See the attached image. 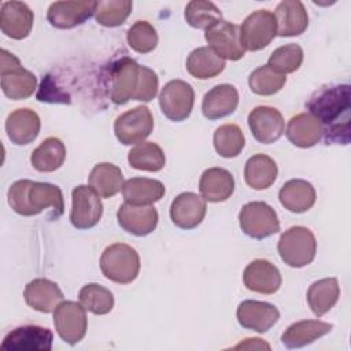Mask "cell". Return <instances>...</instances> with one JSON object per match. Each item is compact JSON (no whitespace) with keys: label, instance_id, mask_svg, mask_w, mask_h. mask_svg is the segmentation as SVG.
<instances>
[{"label":"cell","instance_id":"1","mask_svg":"<svg viewBox=\"0 0 351 351\" xmlns=\"http://www.w3.org/2000/svg\"><path fill=\"white\" fill-rule=\"evenodd\" d=\"M310 114L324 128L325 141L348 144L350 141V85L337 84L319 88L308 100Z\"/></svg>","mask_w":351,"mask_h":351},{"label":"cell","instance_id":"2","mask_svg":"<svg viewBox=\"0 0 351 351\" xmlns=\"http://www.w3.org/2000/svg\"><path fill=\"white\" fill-rule=\"evenodd\" d=\"M8 204L21 215L32 217L51 207L55 218L64 211L63 193L59 186L48 182H37L32 180L15 181L7 193Z\"/></svg>","mask_w":351,"mask_h":351},{"label":"cell","instance_id":"3","mask_svg":"<svg viewBox=\"0 0 351 351\" xmlns=\"http://www.w3.org/2000/svg\"><path fill=\"white\" fill-rule=\"evenodd\" d=\"M100 270L110 281L129 284L138 276L140 256L137 251L128 244H111L101 254Z\"/></svg>","mask_w":351,"mask_h":351},{"label":"cell","instance_id":"4","mask_svg":"<svg viewBox=\"0 0 351 351\" xmlns=\"http://www.w3.org/2000/svg\"><path fill=\"white\" fill-rule=\"evenodd\" d=\"M0 77L3 93L11 100H23L33 95L37 85L36 75L23 69L19 59L7 49L0 51Z\"/></svg>","mask_w":351,"mask_h":351},{"label":"cell","instance_id":"5","mask_svg":"<svg viewBox=\"0 0 351 351\" xmlns=\"http://www.w3.org/2000/svg\"><path fill=\"white\" fill-rule=\"evenodd\" d=\"M277 250L288 266L303 267L313 262L317 252V240L310 229L292 226L281 234Z\"/></svg>","mask_w":351,"mask_h":351},{"label":"cell","instance_id":"6","mask_svg":"<svg viewBox=\"0 0 351 351\" xmlns=\"http://www.w3.org/2000/svg\"><path fill=\"white\" fill-rule=\"evenodd\" d=\"M241 230L252 239H266L280 230V221L271 206L265 202H250L239 214Z\"/></svg>","mask_w":351,"mask_h":351},{"label":"cell","instance_id":"7","mask_svg":"<svg viewBox=\"0 0 351 351\" xmlns=\"http://www.w3.org/2000/svg\"><path fill=\"white\" fill-rule=\"evenodd\" d=\"M53 325L59 337L70 346L81 341L88 329L86 310L81 303L66 300L53 311Z\"/></svg>","mask_w":351,"mask_h":351},{"label":"cell","instance_id":"8","mask_svg":"<svg viewBox=\"0 0 351 351\" xmlns=\"http://www.w3.org/2000/svg\"><path fill=\"white\" fill-rule=\"evenodd\" d=\"M277 34L274 14L258 10L250 14L240 26L241 44L248 51H259L267 47Z\"/></svg>","mask_w":351,"mask_h":351},{"label":"cell","instance_id":"9","mask_svg":"<svg viewBox=\"0 0 351 351\" xmlns=\"http://www.w3.org/2000/svg\"><path fill=\"white\" fill-rule=\"evenodd\" d=\"M193 88L182 80L169 81L160 90L159 106L166 118L174 122L186 119L193 108Z\"/></svg>","mask_w":351,"mask_h":351},{"label":"cell","instance_id":"10","mask_svg":"<svg viewBox=\"0 0 351 351\" xmlns=\"http://www.w3.org/2000/svg\"><path fill=\"white\" fill-rule=\"evenodd\" d=\"M154 129V118L148 107L137 106L121 114L114 122V132L119 143L132 145L143 143Z\"/></svg>","mask_w":351,"mask_h":351},{"label":"cell","instance_id":"11","mask_svg":"<svg viewBox=\"0 0 351 351\" xmlns=\"http://www.w3.org/2000/svg\"><path fill=\"white\" fill-rule=\"evenodd\" d=\"M204 38L208 47L223 60H239L245 53L240 38V26L225 19L210 26L204 33Z\"/></svg>","mask_w":351,"mask_h":351},{"label":"cell","instance_id":"12","mask_svg":"<svg viewBox=\"0 0 351 351\" xmlns=\"http://www.w3.org/2000/svg\"><path fill=\"white\" fill-rule=\"evenodd\" d=\"M70 221L77 229L93 228L101 218L103 204L100 196L86 185H78L71 192Z\"/></svg>","mask_w":351,"mask_h":351},{"label":"cell","instance_id":"13","mask_svg":"<svg viewBox=\"0 0 351 351\" xmlns=\"http://www.w3.org/2000/svg\"><path fill=\"white\" fill-rule=\"evenodd\" d=\"M140 64L125 56L112 64L110 74V97L115 104H125L133 100L138 85Z\"/></svg>","mask_w":351,"mask_h":351},{"label":"cell","instance_id":"14","mask_svg":"<svg viewBox=\"0 0 351 351\" xmlns=\"http://www.w3.org/2000/svg\"><path fill=\"white\" fill-rule=\"evenodd\" d=\"M53 335L48 328L38 325H22L12 329L1 343L3 350L10 351H49Z\"/></svg>","mask_w":351,"mask_h":351},{"label":"cell","instance_id":"15","mask_svg":"<svg viewBox=\"0 0 351 351\" xmlns=\"http://www.w3.org/2000/svg\"><path fill=\"white\" fill-rule=\"evenodd\" d=\"M248 126L254 138L262 144L277 141L284 133L281 112L270 106H258L248 114Z\"/></svg>","mask_w":351,"mask_h":351},{"label":"cell","instance_id":"16","mask_svg":"<svg viewBox=\"0 0 351 351\" xmlns=\"http://www.w3.org/2000/svg\"><path fill=\"white\" fill-rule=\"evenodd\" d=\"M97 1H55L47 11L48 22L56 29H73L95 14Z\"/></svg>","mask_w":351,"mask_h":351},{"label":"cell","instance_id":"17","mask_svg":"<svg viewBox=\"0 0 351 351\" xmlns=\"http://www.w3.org/2000/svg\"><path fill=\"white\" fill-rule=\"evenodd\" d=\"M119 226L130 234L147 236L158 225V211L152 206H138L125 202L117 211Z\"/></svg>","mask_w":351,"mask_h":351},{"label":"cell","instance_id":"18","mask_svg":"<svg viewBox=\"0 0 351 351\" xmlns=\"http://www.w3.org/2000/svg\"><path fill=\"white\" fill-rule=\"evenodd\" d=\"M236 317L243 328L263 333L278 321L280 311L276 306L267 302L244 300L239 304Z\"/></svg>","mask_w":351,"mask_h":351},{"label":"cell","instance_id":"19","mask_svg":"<svg viewBox=\"0 0 351 351\" xmlns=\"http://www.w3.org/2000/svg\"><path fill=\"white\" fill-rule=\"evenodd\" d=\"M34 15L23 1H4L0 12L1 32L14 40L26 38L33 27Z\"/></svg>","mask_w":351,"mask_h":351},{"label":"cell","instance_id":"20","mask_svg":"<svg viewBox=\"0 0 351 351\" xmlns=\"http://www.w3.org/2000/svg\"><path fill=\"white\" fill-rule=\"evenodd\" d=\"M207 211L206 200L193 192L180 193L170 206V218L181 229H193L202 223Z\"/></svg>","mask_w":351,"mask_h":351},{"label":"cell","instance_id":"21","mask_svg":"<svg viewBox=\"0 0 351 351\" xmlns=\"http://www.w3.org/2000/svg\"><path fill=\"white\" fill-rule=\"evenodd\" d=\"M244 285L262 295H273L281 287L280 270L266 259H255L247 265L243 274Z\"/></svg>","mask_w":351,"mask_h":351},{"label":"cell","instance_id":"22","mask_svg":"<svg viewBox=\"0 0 351 351\" xmlns=\"http://www.w3.org/2000/svg\"><path fill=\"white\" fill-rule=\"evenodd\" d=\"M40 117L30 108H16L5 121L7 136L16 145H26L34 141L40 133Z\"/></svg>","mask_w":351,"mask_h":351},{"label":"cell","instance_id":"23","mask_svg":"<svg viewBox=\"0 0 351 351\" xmlns=\"http://www.w3.org/2000/svg\"><path fill=\"white\" fill-rule=\"evenodd\" d=\"M274 18L277 23V34L280 37L299 36L308 26L307 11L299 0L281 1L274 11Z\"/></svg>","mask_w":351,"mask_h":351},{"label":"cell","instance_id":"24","mask_svg":"<svg viewBox=\"0 0 351 351\" xmlns=\"http://www.w3.org/2000/svg\"><path fill=\"white\" fill-rule=\"evenodd\" d=\"M239 104L237 89L230 84H219L210 89L202 101V111L207 119H219L234 112Z\"/></svg>","mask_w":351,"mask_h":351},{"label":"cell","instance_id":"25","mask_svg":"<svg viewBox=\"0 0 351 351\" xmlns=\"http://www.w3.org/2000/svg\"><path fill=\"white\" fill-rule=\"evenodd\" d=\"M23 296L26 303L40 313L55 311L63 300V292L58 284L48 278H34L27 282Z\"/></svg>","mask_w":351,"mask_h":351},{"label":"cell","instance_id":"26","mask_svg":"<svg viewBox=\"0 0 351 351\" xmlns=\"http://www.w3.org/2000/svg\"><path fill=\"white\" fill-rule=\"evenodd\" d=\"M199 189L202 197L207 202H225L234 191V178L226 169L211 167L203 171Z\"/></svg>","mask_w":351,"mask_h":351},{"label":"cell","instance_id":"27","mask_svg":"<svg viewBox=\"0 0 351 351\" xmlns=\"http://www.w3.org/2000/svg\"><path fill=\"white\" fill-rule=\"evenodd\" d=\"M285 134L299 148L314 147L324 136V128L311 114L302 112L288 121Z\"/></svg>","mask_w":351,"mask_h":351},{"label":"cell","instance_id":"28","mask_svg":"<svg viewBox=\"0 0 351 351\" xmlns=\"http://www.w3.org/2000/svg\"><path fill=\"white\" fill-rule=\"evenodd\" d=\"M315 197L314 186L308 181L300 178L287 181L278 192L281 204L292 213H304L310 210L315 203Z\"/></svg>","mask_w":351,"mask_h":351},{"label":"cell","instance_id":"29","mask_svg":"<svg viewBox=\"0 0 351 351\" xmlns=\"http://www.w3.org/2000/svg\"><path fill=\"white\" fill-rule=\"evenodd\" d=\"M332 324L318 319H304L292 324L285 329L281 341L288 348H299L314 343L332 330Z\"/></svg>","mask_w":351,"mask_h":351},{"label":"cell","instance_id":"30","mask_svg":"<svg viewBox=\"0 0 351 351\" xmlns=\"http://www.w3.org/2000/svg\"><path fill=\"white\" fill-rule=\"evenodd\" d=\"M123 199L128 203L138 206H151L159 202L165 195V185L154 178L133 177L123 182Z\"/></svg>","mask_w":351,"mask_h":351},{"label":"cell","instance_id":"31","mask_svg":"<svg viewBox=\"0 0 351 351\" xmlns=\"http://www.w3.org/2000/svg\"><path fill=\"white\" fill-rule=\"evenodd\" d=\"M244 178L252 189H267L277 178V165L265 154L252 155L245 163Z\"/></svg>","mask_w":351,"mask_h":351},{"label":"cell","instance_id":"32","mask_svg":"<svg viewBox=\"0 0 351 351\" xmlns=\"http://www.w3.org/2000/svg\"><path fill=\"white\" fill-rule=\"evenodd\" d=\"M89 186L100 197H112L123 186V176L118 166L112 163H97L89 174Z\"/></svg>","mask_w":351,"mask_h":351},{"label":"cell","instance_id":"33","mask_svg":"<svg viewBox=\"0 0 351 351\" xmlns=\"http://www.w3.org/2000/svg\"><path fill=\"white\" fill-rule=\"evenodd\" d=\"M225 69V60L219 58L210 47L193 49L186 59L188 73L197 80L217 77Z\"/></svg>","mask_w":351,"mask_h":351},{"label":"cell","instance_id":"34","mask_svg":"<svg viewBox=\"0 0 351 351\" xmlns=\"http://www.w3.org/2000/svg\"><path fill=\"white\" fill-rule=\"evenodd\" d=\"M66 159V147L58 137L45 138L30 155L32 166L41 173L58 170Z\"/></svg>","mask_w":351,"mask_h":351},{"label":"cell","instance_id":"35","mask_svg":"<svg viewBox=\"0 0 351 351\" xmlns=\"http://www.w3.org/2000/svg\"><path fill=\"white\" fill-rule=\"evenodd\" d=\"M340 287L335 277L313 282L307 291V302L317 317L326 314L339 300Z\"/></svg>","mask_w":351,"mask_h":351},{"label":"cell","instance_id":"36","mask_svg":"<svg viewBox=\"0 0 351 351\" xmlns=\"http://www.w3.org/2000/svg\"><path fill=\"white\" fill-rule=\"evenodd\" d=\"M128 162L137 170L159 171L166 163V156L158 144L152 141H143L129 151Z\"/></svg>","mask_w":351,"mask_h":351},{"label":"cell","instance_id":"37","mask_svg":"<svg viewBox=\"0 0 351 351\" xmlns=\"http://www.w3.org/2000/svg\"><path fill=\"white\" fill-rule=\"evenodd\" d=\"M245 137L234 123H225L214 132V148L223 158H236L244 148Z\"/></svg>","mask_w":351,"mask_h":351},{"label":"cell","instance_id":"38","mask_svg":"<svg viewBox=\"0 0 351 351\" xmlns=\"http://www.w3.org/2000/svg\"><path fill=\"white\" fill-rule=\"evenodd\" d=\"M78 298L85 310L96 315H104L114 307V295L110 292V289L96 282L84 285L80 289Z\"/></svg>","mask_w":351,"mask_h":351},{"label":"cell","instance_id":"39","mask_svg":"<svg viewBox=\"0 0 351 351\" xmlns=\"http://www.w3.org/2000/svg\"><path fill=\"white\" fill-rule=\"evenodd\" d=\"M184 15L188 25L204 30L222 19V12L219 8L214 3L206 0L189 1L185 7Z\"/></svg>","mask_w":351,"mask_h":351},{"label":"cell","instance_id":"40","mask_svg":"<svg viewBox=\"0 0 351 351\" xmlns=\"http://www.w3.org/2000/svg\"><path fill=\"white\" fill-rule=\"evenodd\" d=\"M285 82L287 77L273 71L267 64L255 69L248 78L250 89L261 96H271L280 92Z\"/></svg>","mask_w":351,"mask_h":351},{"label":"cell","instance_id":"41","mask_svg":"<svg viewBox=\"0 0 351 351\" xmlns=\"http://www.w3.org/2000/svg\"><path fill=\"white\" fill-rule=\"evenodd\" d=\"M130 0H108V1H97L95 10V18L97 23L106 27H117L121 26L129 16L132 11Z\"/></svg>","mask_w":351,"mask_h":351},{"label":"cell","instance_id":"42","mask_svg":"<svg viewBox=\"0 0 351 351\" xmlns=\"http://www.w3.org/2000/svg\"><path fill=\"white\" fill-rule=\"evenodd\" d=\"M303 62V49L299 44L291 43L282 45L273 51L267 60V66L278 73V74H288L296 71Z\"/></svg>","mask_w":351,"mask_h":351},{"label":"cell","instance_id":"43","mask_svg":"<svg viewBox=\"0 0 351 351\" xmlns=\"http://www.w3.org/2000/svg\"><path fill=\"white\" fill-rule=\"evenodd\" d=\"M126 40L133 51L138 53H148L158 45V33L149 22L137 21L129 27Z\"/></svg>","mask_w":351,"mask_h":351},{"label":"cell","instance_id":"44","mask_svg":"<svg viewBox=\"0 0 351 351\" xmlns=\"http://www.w3.org/2000/svg\"><path fill=\"white\" fill-rule=\"evenodd\" d=\"M158 75L154 70L145 66H140V75H138V85L134 93L133 100L140 101H151L158 93Z\"/></svg>","mask_w":351,"mask_h":351},{"label":"cell","instance_id":"45","mask_svg":"<svg viewBox=\"0 0 351 351\" xmlns=\"http://www.w3.org/2000/svg\"><path fill=\"white\" fill-rule=\"evenodd\" d=\"M234 348H266V350H270V346L267 343H265L262 339H258V337H254V339H245L243 343L237 344Z\"/></svg>","mask_w":351,"mask_h":351}]
</instances>
